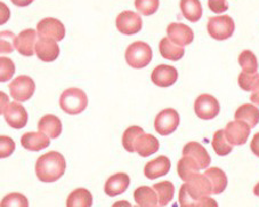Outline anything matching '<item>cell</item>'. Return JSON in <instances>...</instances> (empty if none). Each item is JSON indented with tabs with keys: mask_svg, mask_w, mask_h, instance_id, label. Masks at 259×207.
I'll return each instance as SVG.
<instances>
[{
	"mask_svg": "<svg viewBox=\"0 0 259 207\" xmlns=\"http://www.w3.org/2000/svg\"><path fill=\"white\" fill-rule=\"evenodd\" d=\"M66 161L63 155L57 151H49L40 156L35 163V174L41 182L53 183L63 177Z\"/></svg>",
	"mask_w": 259,
	"mask_h": 207,
	"instance_id": "6da1fadb",
	"label": "cell"
},
{
	"mask_svg": "<svg viewBox=\"0 0 259 207\" xmlns=\"http://www.w3.org/2000/svg\"><path fill=\"white\" fill-rule=\"evenodd\" d=\"M87 106L88 97L82 89L71 87L61 94L60 107L65 114L79 115L86 110Z\"/></svg>",
	"mask_w": 259,
	"mask_h": 207,
	"instance_id": "7a4b0ae2",
	"label": "cell"
},
{
	"mask_svg": "<svg viewBox=\"0 0 259 207\" xmlns=\"http://www.w3.org/2000/svg\"><path fill=\"white\" fill-rule=\"evenodd\" d=\"M152 48L149 44L144 42H135L129 45L126 49V61L129 66L134 69H143L147 66L152 61Z\"/></svg>",
	"mask_w": 259,
	"mask_h": 207,
	"instance_id": "3957f363",
	"label": "cell"
},
{
	"mask_svg": "<svg viewBox=\"0 0 259 207\" xmlns=\"http://www.w3.org/2000/svg\"><path fill=\"white\" fill-rule=\"evenodd\" d=\"M208 32L215 40H226L231 38L234 33V21L229 15H221L210 17L207 25Z\"/></svg>",
	"mask_w": 259,
	"mask_h": 207,
	"instance_id": "277c9868",
	"label": "cell"
},
{
	"mask_svg": "<svg viewBox=\"0 0 259 207\" xmlns=\"http://www.w3.org/2000/svg\"><path fill=\"white\" fill-rule=\"evenodd\" d=\"M11 96L15 101L25 102L33 96L35 92L34 80L29 76H19L8 85Z\"/></svg>",
	"mask_w": 259,
	"mask_h": 207,
	"instance_id": "5b68a950",
	"label": "cell"
},
{
	"mask_svg": "<svg viewBox=\"0 0 259 207\" xmlns=\"http://www.w3.org/2000/svg\"><path fill=\"white\" fill-rule=\"evenodd\" d=\"M221 111L220 102L210 94H201L194 102V112L200 119L211 120L216 118Z\"/></svg>",
	"mask_w": 259,
	"mask_h": 207,
	"instance_id": "8992f818",
	"label": "cell"
},
{
	"mask_svg": "<svg viewBox=\"0 0 259 207\" xmlns=\"http://www.w3.org/2000/svg\"><path fill=\"white\" fill-rule=\"evenodd\" d=\"M178 125H180V115L172 108H167L160 111L154 120V128L162 136L172 134L177 129Z\"/></svg>",
	"mask_w": 259,
	"mask_h": 207,
	"instance_id": "52a82bcc",
	"label": "cell"
},
{
	"mask_svg": "<svg viewBox=\"0 0 259 207\" xmlns=\"http://www.w3.org/2000/svg\"><path fill=\"white\" fill-rule=\"evenodd\" d=\"M37 32L39 38H49L61 42L65 37V26L60 20L46 17L38 23Z\"/></svg>",
	"mask_w": 259,
	"mask_h": 207,
	"instance_id": "ba28073f",
	"label": "cell"
},
{
	"mask_svg": "<svg viewBox=\"0 0 259 207\" xmlns=\"http://www.w3.org/2000/svg\"><path fill=\"white\" fill-rule=\"evenodd\" d=\"M251 127L243 121H230L224 128L225 136L232 146H243L248 142Z\"/></svg>",
	"mask_w": 259,
	"mask_h": 207,
	"instance_id": "9c48e42d",
	"label": "cell"
},
{
	"mask_svg": "<svg viewBox=\"0 0 259 207\" xmlns=\"http://www.w3.org/2000/svg\"><path fill=\"white\" fill-rule=\"evenodd\" d=\"M183 187L185 188L186 192L193 200H199L201 198L212 195L211 184L204 174L199 173L194 175L190 181L183 184Z\"/></svg>",
	"mask_w": 259,
	"mask_h": 207,
	"instance_id": "30bf717a",
	"label": "cell"
},
{
	"mask_svg": "<svg viewBox=\"0 0 259 207\" xmlns=\"http://www.w3.org/2000/svg\"><path fill=\"white\" fill-rule=\"evenodd\" d=\"M117 29L122 34L132 36L140 32L143 26V20L141 15L132 11H123L118 15L115 20Z\"/></svg>",
	"mask_w": 259,
	"mask_h": 207,
	"instance_id": "8fae6325",
	"label": "cell"
},
{
	"mask_svg": "<svg viewBox=\"0 0 259 207\" xmlns=\"http://www.w3.org/2000/svg\"><path fill=\"white\" fill-rule=\"evenodd\" d=\"M4 118L6 123L14 129L24 128L28 124L29 115L25 108L17 102H12L4 111Z\"/></svg>",
	"mask_w": 259,
	"mask_h": 207,
	"instance_id": "7c38bea8",
	"label": "cell"
},
{
	"mask_svg": "<svg viewBox=\"0 0 259 207\" xmlns=\"http://www.w3.org/2000/svg\"><path fill=\"white\" fill-rule=\"evenodd\" d=\"M183 156L193 159L200 169H207L211 163V157L207 149L199 142H189L183 148Z\"/></svg>",
	"mask_w": 259,
	"mask_h": 207,
	"instance_id": "4fadbf2b",
	"label": "cell"
},
{
	"mask_svg": "<svg viewBox=\"0 0 259 207\" xmlns=\"http://www.w3.org/2000/svg\"><path fill=\"white\" fill-rule=\"evenodd\" d=\"M151 79L153 84L159 87L172 86L178 79V71L172 65L160 64L152 71Z\"/></svg>",
	"mask_w": 259,
	"mask_h": 207,
	"instance_id": "5bb4252c",
	"label": "cell"
},
{
	"mask_svg": "<svg viewBox=\"0 0 259 207\" xmlns=\"http://www.w3.org/2000/svg\"><path fill=\"white\" fill-rule=\"evenodd\" d=\"M168 38L178 46L190 45L194 39V33L190 26L183 23H170L167 28Z\"/></svg>",
	"mask_w": 259,
	"mask_h": 207,
	"instance_id": "9a60e30c",
	"label": "cell"
},
{
	"mask_svg": "<svg viewBox=\"0 0 259 207\" xmlns=\"http://www.w3.org/2000/svg\"><path fill=\"white\" fill-rule=\"evenodd\" d=\"M38 32L33 29H25L16 37L15 48L21 55L32 56L35 53V44H37Z\"/></svg>",
	"mask_w": 259,
	"mask_h": 207,
	"instance_id": "2e32d148",
	"label": "cell"
},
{
	"mask_svg": "<svg viewBox=\"0 0 259 207\" xmlns=\"http://www.w3.org/2000/svg\"><path fill=\"white\" fill-rule=\"evenodd\" d=\"M35 54L42 62H53L60 55V47L54 39L39 38L35 44Z\"/></svg>",
	"mask_w": 259,
	"mask_h": 207,
	"instance_id": "e0dca14e",
	"label": "cell"
},
{
	"mask_svg": "<svg viewBox=\"0 0 259 207\" xmlns=\"http://www.w3.org/2000/svg\"><path fill=\"white\" fill-rule=\"evenodd\" d=\"M171 161L166 156H159L158 158L149 161L144 167V175L150 180H155L164 177L169 173Z\"/></svg>",
	"mask_w": 259,
	"mask_h": 207,
	"instance_id": "ac0fdd59",
	"label": "cell"
},
{
	"mask_svg": "<svg viewBox=\"0 0 259 207\" xmlns=\"http://www.w3.org/2000/svg\"><path fill=\"white\" fill-rule=\"evenodd\" d=\"M129 184H131V178L128 174L117 173L106 180L104 191L109 197H115L126 192Z\"/></svg>",
	"mask_w": 259,
	"mask_h": 207,
	"instance_id": "d6986e66",
	"label": "cell"
},
{
	"mask_svg": "<svg viewBox=\"0 0 259 207\" xmlns=\"http://www.w3.org/2000/svg\"><path fill=\"white\" fill-rule=\"evenodd\" d=\"M21 145L29 151H40L51 145V140L40 132H28L22 135Z\"/></svg>",
	"mask_w": 259,
	"mask_h": 207,
	"instance_id": "ffe728a7",
	"label": "cell"
},
{
	"mask_svg": "<svg viewBox=\"0 0 259 207\" xmlns=\"http://www.w3.org/2000/svg\"><path fill=\"white\" fill-rule=\"evenodd\" d=\"M62 121L55 115H45L38 123V129L49 139H57L62 133Z\"/></svg>",
	"mask_w": 259,
	"mask_h": 207,
	"instance_id": "44dd1931",
	"label": "cell"
},
{
	"mask_svg": "<svg viewBox=\"0 0 259 207\" xmlns=\"http://www.w3.org/2000/svg\"><path fill=\"white\" fill-rule=\"evenodd\" d=\"M160 148V143L157 137L152 134L143 133L140 137L137 139L135 143V152H137L141 157H150L158 152Z\"/></svg>",
	"mask_w": 259,
	"mask_h": 207,
	"instance_id": "7402d4cb",
	"label": "cell"
},
{
	"mask_svg": "<svg viewBox=\"0 0 259 207\" xmlns=\"http://www.w3.org/2000/svg\"><path fill=\"white\" fill-rule=\"evenodd\" d=\"M204 175L211 184L212 195H221L223 191H225L227 187V177L224 170L218 167H210L205 169Z\"/></svg>",
	"mask_w": 259,
	"mask_h": 207,
	"instance_id": "603a6c76",
	"label": "cell"
},
{
	"mask_svg": "<svg viewBox=\"0 0 259 207\" xmlns=\"http://www.w3.org/2000/svg\"><path fill=\"white\" fill-rule=\"evenodd\" d=\"M234 118L235 120L243 121V123L248 124L252 129L259 123V109L251 103H247V105L241 106L236 109Z\"/></svg>",
	"mask_w": 259,
	"mask_h": 207,
	"instance_id": "cb8c5ba5",
	"label": "cell"
},
{
	"mask_svg": "<svg viewBox=\"0 0 259 207\" xmlns=\"http://www.w3.org/2000/svg\"><path fill=\"white\" fill-rule=\"evenodd\" d=\"M134 199L138 207H155L158 204V196L153 188L142 186L134 191Z\"/></svg>",
	"mask_w": 259,
	"mask_h": 207,
	"instance_id": "d4e9b609",
	"label": "cell"
},
{
	"mask_svg": "<svg viewBox=\"0 0 259 207\" xmlns=\"http://www.w3.org/2000/svg\"><path fill=\"white\" fill-rule=\"evenodd\" d=\"M180 7L183 16L192 23L200 21L202 17V5L200 0H181Z\"/></svg>",
	"mask_w": 259,
	"mask_h": 207,
	"instance_id": "484cf974",
	"label": "cell"
},
{
	"mask_svg": "<svg viewBox=\"0 0 259 207\" xmlns=\"http://www.w3.org/2000/svg\"><path fill=\"white\" fill-rule=\"evenodd\" d=\"M159 51L163 58L170 61H180L185 53L184 48L174 44L168 37L161 39L159 44Z\"/></svg>",
	"mask_w": 259,
	"mask_h": 207,
	"instance_id": "4316f807",
	"label": "cell"
},
{
	"mask_svg": "<svg viewBox=\"0 0 259 207\" xmlns=\"http://www.w3.org/2000/svg\"><path fill=\"white\" fill-rule=\"evenodd\" d=\"M93 196L84 188H78L70 193L66 199V207H92Z\"/></svg>",
	"mask_w": 259,
	"mask_h": 207,
	"instance_id": "83f0119b",
	"label": "cell"
},
{
	"mask_svg": "<svg viewBox=\"0 0 259 207\" xmlns=\"http://www.w3.org/2000/svg\"><path fill=\"white\" fill-rule=\"evenodd\" d=\"M200 167L195 161L190 158V157L183 156V158L178 160L177 163V173L178 177H180L183 181L187 182L194 177V175L199 174Z\"/></svg>",
	"mask_w": 259,
	"mask_h": 207,
	"instance_id": "f1b7e54d",
	"label": "cell"
},
{
	"mask_svg": "<svg viewBox=\"0 0 259 207\" xmlns=\"http://www.w3.org/2000/svg\"><path fill=\"white\" fill-rule=\"evenodd\" d=\"M154 191L157 192L160 207L167 206L172 200L175 195V186L170 181H161L153 184Z\"/></svg>",
	"mask_w": 259,
	"mask_h": 207,
	"instance_id": "f546056e",
	"label": "cell"
},
{
	"mask_svg": "<svg viewBox=\"0 0 259 207\" xmlns=\"http://www.w3.org/2000/svg\"><path fill=\"white\" fill-rule=\"evenodd\" d=\"M211 145L216 154L221 157L230 155L232 150H233V146L230 145L225 136L224 129H218L217 132L213 134Z\"/></svg>",
	"mask_w": 259,
	"mask_h": 207,
	"instance_id": "4dcf8cb0",
	"label": "cell"
},
{
	"mask_svg": "<svg viewBox=\"0 0 259 207\" xmlns=\"http://www.w3.org/2000/svg\"><path fill=\"white\" fill-rule=\"evenodd\" d=\"M239 64L242 67L244 74H258V60L254 53L251 51H243L239 55Z\"/></svg>",
	"mask_w": 259,
	"mask_h": 207,
	"instance_id": "1f68e13d",
	"label": "cell"
},
{
	"mask_svg": "<svg viewBox=\"0 0 259 207\" xmlns=\"http://www.w3.org/2000/svg\"><path fill=\"white\" fill-rule=\"evenodd\" d=\"M144 133V129L140 126H131L122 135V146L128 152H135V143L137 139Z\"/></svg>",
	"mask_w": 259,
	"mask_h": 207,
	"instance_id": "d6a6232c",
	"label": "cell"
},
{
	"mask_svg": "<svg viewBox=\"0 0 259 207\" xmlns=\"http://www.w3.org/2000/svg\"><path fill=\"white\" fill-rule=\"evenodd\" d=\"M0 207H29V200L20 192H12L3 198Z\"/></svg>",
	"mask_w": 259,
	"mask_h": 207,
	"instance_id": "836d02e7",
	"label": "cell"
},
{
	"mask_svg": "<svg viewBox=\"0 0 259 207\" xmlns=\"http://www.w3.org/2000/svg\"><path fill=\"white\" fill-rule=\"evenodd\" d=\"M16 36L10 30L0 31V54H10L14 52Z\"/></svg>",
	"mask_w": 259,
	"mask_h": 207,
	"instance_id": "e575fe53",
	"label": "cell"
},
{
	"mask_svg": "<svg viewBox=\"0 0 259 207\" xmlns=\"http://www.w3.org/2000/svg\"><path fill=\"white\" fill-rule=\"evenodd\" d=\"M15 74V64L10 57L0 56V83L10 82Z\"/></svg>",
	"mask_w": 259,
	"mask_h": 207,
	"instance_id": "d590c367",
	"label": "cell"
},
{
	"mask_svg": "<svg viewBox=\"0 0 259 207\" xmlns=\"http://www.w3.org/2000/svg\"><path fill=\"white\" fill-rule=\"evenodd\" d=\"M160 0H135L136 10L142 15H153L159 10Z\"/></svg>",
	"mask_w": 259,
	"mask_h": 207,
	"instance_id": "8d00e7d4",
	"label": "cell"
},
{
	"mask_svg": "<svg viewBox=\"0 0 259 207\" xmlns=\"http://www.w3.org/2000/svg\"><path fill=\"white\" fill-rule=\"evenodd\" d=\"M259 80V74H244L241 73L239 75V86L245 92H252V89L256 86Z\"/></svg>",
	"mask_w": 259,
	"mask_h": 207,
	"instance_id": "74e56055",
	"label": "cell"
},
{
	"mask_svg": "<svg viewBox=\"0 0 259 207\" xmlns=\"http://www.w3.org/2000/svg\"><path fill=\"white\" fill-rule=\"evenodd\" d=\"M16 145L12 137L0 135V159L8 158L15 151Z\"/></svg>",
	"mask_w": 259,
	"mask_h": 207,
	"instance_id": "f35d334b",
	"label": "cell"
},
{
	"mask_svg": "<svg viewBox=\"0 0 259 207\" xmlns=\"http://www.w3.org/2000/svg\"><path fill=\"white\" fill-rule=\"evenodd\" d=\"M209 8L216 14H222V13L229 10V3L227 0H209L208 2Z\"/></svg>",
	"mask_w": 259,
	"mask_h": 207,
	"instance_id": "ab89813d",
	"label": "cell"
},
{
	"mask_svg": "<svg viewBox=\"0 0 259 207\" xmlns=\"http://www.w3.org/2000/svg\"><path fill=\"white\" fill-rule=\"evenodd\" d=\"M11 17V11L5 3L0 2V25L7 23Z\"/></svg>",
	"mask_w": 259,
	"mask_h": 207,
	"instance_id": "60d3db41",
	"label": "cell"
},
{
	"mask_svg": "<svg viewBox=\"0 0 259 207\" xmlns=\"http://www.w3.org/2000/svg\"><path fill=\"white\" fill-rule=\"evenodd\" d=\"M196 207H218L217 201L210 197H203L196 202Z\"/></svg>",
	"mask_w": 259,
	"mask_h": 207,
	"instance_id": "b9f144b4",
	"label": "cell"
},
{
	"mask_svg": "<svg viewBox=\"0 0 259 207\" xmlns=\"http://www.w3.org/2000/svg\"><path fill=\"white\" fill-rule=\"evenodd\" d=\"M250 149H251L254 155L259 157V133L253 135L251 143H250Z\"/></svg>",
	"mask_w": 259,
	"mask_h": 207,
	"instance_id": "7bdbcfd3",
	"label": "cell"
},
{
	"mask_svg": "<svg viewBox=\"0 0 259 207\" xmlns=\"http://www.w3.org/2000/svg\"><path fill=\"white\" fill-rule=\"evenodd\" d=\"M8 105H10V97L7 96V94L0 91V115L4 114Z\"/></svg>",
	"mask_w": 259,
	"mask_h": 207,
	"instance_id": "ee69618b",
	"label": "cell"
},
{
	"mask_svg": "<svg viewBox=\"0 0 259 207\" xmlns=\"http://www.w3.org/2000/svg\"><path fill=\"white\" fill-rule=\"evenodd\" d=\"M251 93L252 94H251V96H250V100H251V102L254 103V105L259 106V80L256 84V86H254V88L252 89Z\"/></svg>",
	"mask_w": 259,
	"mask_h": 207,
	"instance_id": "f6af8a7d",
	"label": "cell"
},
{
	"mask_svg": "<svg viewBox=\"0 0 259 207\" xmlns=\"http://www.w3.org/2000/svg\"><path fill=\"white\" fill-rule=\"evenodd\" d=\"M11 2L14 4L15 6H19V7H25V6H29L32 4L34 0H11Z\"/></svg>",
	"mask_w": 259,
	"mask_h": 207,
	"instance_id": "bcb514c9",
	"label": "cell"
},
{
	"mask_svg": "<svg viewBox=\"0 0 259 207\" xmlns=\"http://www.w3.org/2000/svg\"><path fill=\"white\" fill-rule=\"evenodd\" d=\"M112 207H133L132 204L127 200H119L117 202H114Z\"/></svg>",
	"mask_w": 259,
	"mask_h": 207,
	"instance_id": "7dc6e473",
	"label": "cell"
},
{
	"mask_svg": "<svg viewBox=\"0 0 259 207\" xmlns=\"http://www.w3.org/2000/svg\"><path fill=\"white\" fill-rule=\"evenodd\" d=\"M253 193H254V196L259 197V182L256 184V186H254V188H253Z\"/></svg>",
	"mask_w": 259,
	"mask_h": 207,
	"instance_id": "c3c4849f",
	"label": "cell"
},
{
	"mask_svg": "<svg viewBox=\"0 0 259 207\" xmlns=\"http://www.w3.org/2000/svg\"><path fill=\"white\" fill-rule=\"evenodd\" d=\"M196 202H198V201H196ZM196 202L194 205H191V206H177V204H176V205H174L172 207H196Z\"/></svg>",
	"mask_w": 259,
	"mask_h": 207,
	"instance_id": "681fc988",
	"label": "cell"
},
{
	"mask_svg": "<svg viewBox=\"0 0 259 207\" xmlns=\"http://www.w3.org/2000/svg\"><path fill=\"white\" fill-rule=\"evenodd\" d=\"M134 207H138V206H134Z\"/></svg>",
	"mask_w": 259,
	"mask_h": 207,
	"instance_id": "f907efd6",
	"label": "cell"
},
{
	"mask_svg": "<svg viewBox=\"0 0 259 207\" xmlns=\"http://www.w3.org/2000/svg\"><path fill=\"white\" fill-rule=\"evenodd\" d=\"M155 207H158V206H155Z\"/></svg>",
	"mask_w": 259,
	"mask_h": 207,
	"instance_id": "816d5d0a",
	"label": "cell"
}]
</instances>
